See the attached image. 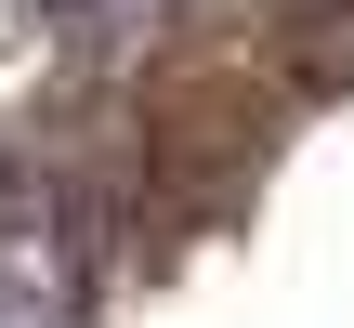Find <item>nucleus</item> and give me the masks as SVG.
<instances>
[{
  "instance_id": "3",
  "label": "nucleus",
  "mask_w": 354,
  "mask_h": 328,
  "mask_svg": "<svg viewBox=\"0 0 354 328\" xmlns=\"http://www.w3.org/2000/svg\"><path fill=\"white\" fill-rule=\"evenodd\" d=\"M236 13H342V0H236Z\"/></svg>"
},
{
  "instance_id": "1",
  "label": "nucleus",
  "mask_w": 354,
  "mask_h": 328,
  "mask_svg": "<svg viewBox=\"0 0 354 328\" xmlns=\"http://www.w3.org/2000/svg\"><path fill=\"white\" fill-rule=\"evenodd\" d=\"M0 328H92L53 250H0Z\"/></svg>"
},
{
  "instance_id": "2",
  "label": "nucleus",
  "mask_w": 354,
  "mask_h": 328,
  "mask_svg": "<svg viewBox=\"0 0 354 328\" xmlns=\"http://www.w3.org/2000/svg\"><path fill=\"white\" fill-rule=\"evenodd\" d=\"M158 13H171V0H53V26H66L79 53H131Z\"/></svg>"
}]
</instances>
